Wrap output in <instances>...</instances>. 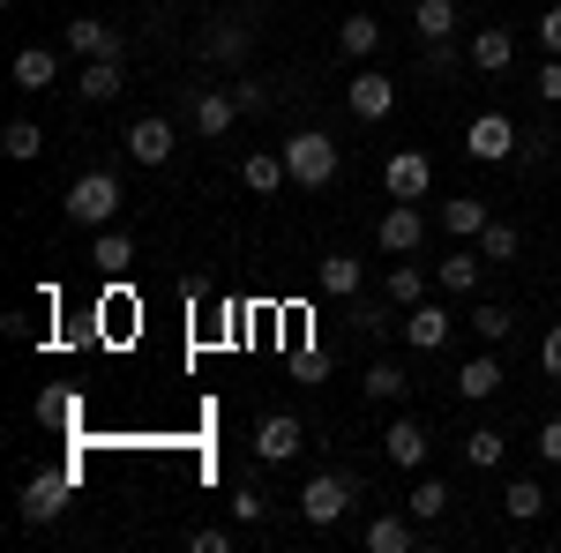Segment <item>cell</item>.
<instances>
[{
    "instance_id": "24",
    "label": "cell",
    "mask_w": 561,
    "mask_h": 553,
    "mask_svg": "<svg viewBox=\"0 0 561 553\" xmlns=\"http://www.w3.org/2000/svg\"><path fill=\"white\" fill-rule=\"evenodd\" d=\"M375 45H382V23H375V15H345V23H337V53H345V60H375Z\"/></svg>"
},
{
    "instance_id": "39",
    "label": "cell",
    "mask_w": 561,
    "mask_h": 553,
    "mask_svg": "<svg viewBox=\"0 0 561 553\" xmlns=\"http://www.w3.org/2000/svg\"><path fill=\"white\" fill-rule=\"evenodd\" d=\"M457 60H465V53H457L449 38H427V45H420V76H449Z\"/></svg>"
},
{
    "instance_id": "28",
    "label": "cell",
    "mask_w": 561,
    "mask_h": 553,
    "mask_svg": "<svg viewBox=\"0 0 561 553\" xmlns=\"http://www.w3.org/2000/svg\"><path fill=\"white\" fill-rule=\"evenodd\" d=\"M90 262H98L105 277H121V269H128V262H135V240H128V232H121V224H105V232L90 240Z\"/></svg>"
},
{
    "instance_id": "30",
    "label": "cell",
    "mask_w": 561,
    "mask_h": 553,
    "mask_svg": "<svg viewBox=\"0 0 561 553\" xmlns=\"http://www.w3.org/2000/svg\"><path fill=\"white\" fill-rule=\"evenodd\" d=\"M502 509L517 516V523H539V516H547V486H539V479H510V486H502Z\"/></svg>"
},
{
    "instance_id": "18",
    "label": "cell",
    "mask_w": 561,
    "mask_h": 553,
    "mask_svg": "<svg viewBox=\"0 0 561 553\" xmlns=\"http://www.w3.org/2000/svg\"><path fill=\"white\" fill-rule=\"evenodd\" d=\"M434 224H442L449 240H479V232L494 224V210H486L479 195H457V203H442V210H434Z\"/></svg>"
},
{
    "instance_id": "10",
    "label": "cell",
    "mask_w": 561,
    "mask_h": 553,
    "mask_svg": "<svg viewBox=\"0 0 561 553\" xmlns=\"http://www.w3.org/2000/svg\"><path fill=\"white\" fill-rule=\"evenodd\" d=\"M307 449V426L293 419V412H270V419L255 426V464H293Z\"/></svg>"
},
{
    "instance_id": "40",
    "label": "cell",
    "mask_w": 561,
    "mask_h": 553,
    "mask_svg": "<svg viewBox=\"0 0 561 553\" xmlns=\"http://www.w3.org/2000/svg\"><path fill=\"white\" fill-rule=\"evenodd\" d=\"M232 516H240V523H262V516H270V502H262L255 479H248V486H232Z\"/></svg>"
},
{
    "instance_id": "8",
    "label": "cell",
    "mask_w": 561,
    "mask_h": 553,
    "mask_svg": "<svg viewBox=\"0 0 561 553\" xmlns=\"http://www.w3.org/2000/svg\"><path fill=\"white\" fill-rule=\"evenodd\" d=\"M382 187H389V203H427L434 195V158L427 150H397L382 165Z\"/></svg>"
},
{
    "instance_id": "11",
    "label": "cell",
    "mask_w": 561,
    "mask_h": 553,
    "mask_svg": "<svg viewBox=\"0 0 561 553\" xmlns=\"http://www.w3.org/2000/svg\"><path fill=\"white\" fill-rule=\"evenodd\" d=\"M345 105L359 113V120H389V105H397V76H382V68L345 76Z\"/></svg>"
},
{
    "instance_id": "16",
    "label": "cell",
    "mask_w": 561,
    "mask_h": 553,
    "mask_svg": "<svg viewBox=\"0 0 561 553\" xmlns=\"http://www.w3.org/2000/svg\"><path fill=\"white\" fill-rule=\"evenodd\" d=\"M420 539H427V531H420V516H412V509H404V516H375V523H367V553H412Z\"/></svg>"
},
{
    "instance_id": "33",
    "label": "cell",
    "mask_w": 561,
    "mask_h": 553,
    "mask_svg": "<svg viewBox=\"0 0 561 553\" xmlns=\"http://www.w3.org/2000/svg\"><path fill=\"white\" fill-rule=\"evenodd\" d=\"M465 322H472V330H479L486 344H502L510 330H517V314H510L502 299H472V314H465Z\"/></svg>"
},
{
    "instance_id": "5",
    "label": "cell",
    "mask_w": 561,
    "mask_h": 553,
    "mask_svg": "<svg viewBox=\"0 0 561 553\" xmlns=\"http://www.w3.org/2000/svg\"><path fill=\"white\" fill-rule=\"evenodd\" d=\"M375 247L382 255H420L427 247V210L420 203H389L382 224H375Z\"/></svg>"
},
{
    "instance_id": "45",
    "label": "cell",
    "mask_w": 561,
    "mask_h": 553,
    "mask_svg": "<svg viewBox=\"0 0 561 553\" xmlns=\"http://www.w3.org/2000/svg\"><path fill=\"white\" fill-rule=\"evenodd\" d=\"M539 457H547V464H561V419L539 426Z\"/></svg>"
},
{
    "instance_id": "7",
    "label": "cell",
    "mask_w": 561,
    "mask_h": 553,
    "mask_svg": "<svg viewBox=\"0 0 561 553\" xmlns=\"http://www.w3.org/2000/svg\"><path fill=\"white\" fill-rule=\"evenodd\" d=\"M60 38H68L76 60H121V53H128V31H121V23H105V15H76Z\"/></svg>"
},
{
    "instance_id": "19",
    "label": "cell",
    "mask_w": 561,
    "mask_h": 553,
    "mask_svg": "<svg viewBox=\"0 0 561 553\" xmlns=\"http://www.w3.org/2000/svg\"><path fill=\"white\" fill-rule=\"evenodd\" d=\"M187 120H195V135H225L232 120H240V97H232V90H195Z\"/></svg>"
},
{
    "instance_id": "14",
    "label": "cell",
    "mask_w": 561,
    "mask_h": 553,
    "mask_svg": "<svg viewBox=\"0 0 561 553\" xmlns=\"http://www.w3.org/2000/svg\"><path fill=\"white\" fill-rule=\"evenodd\" d=\"M479 269H486V255H479L472 240H457V255L434 269V292H442V299H472L479 292Z\"/></svg>"
},
{
    "instance_id": "26",
    "label": "cell",
    "mask_w": 561,
    "mask_h": 553,
    "mask_svg": "<svg viewBox=\"0 0 561 553\" xmlns=\"http://www.w3.org/2000/svg\"><path fill=\"white\" fill-rule=\"evenodd\" d=\"M412 31L427 38H457V0H412Z\"/></svg>"
},
{
    "instance_id": "9",
    "label": "cell",
    "mask_w": 561,
    "mask_h": 553,
    "mask_svg": "<svg viewBox=\"0 0 561 553\" xmlns=\"http://www.w3.org/2000/svg\"><path fill=\"white\" fill-rule=\"evenodd\" d=\"M195 53H203V60H225V68H248V53H255V31H248L240 15H217V23H203Z\"/></svg>"
},
{
    "instance_id": "3",
    "label": "cell",
    "mask_w": 561,
    "mask_h": 553,
    "mask_svg": "<svg viewBox=\"0 0 561 553\" xmlns=\"http://www.w3.org/2000/svg\"><path fill=\"white\" fill-rule=\"evenodd\" d=\"M352 502H359V494H352V479H345V471H314V479L300 486V516L314 523V531L345 523V516H352Z\"/></svg>"
},
{
    "instance_id": "37",
    "label": "cell",
    "mask_w": 561,
    "mask_h": 553,
    "mask_svg": "<svg viewBox=\"0 0 561 553\" xmlns=\"http://www.w3.org/2000/svg\"><path fill=\"white\" fill-rule=\"evenodd\" d=\"M554 120H539V128H524L517 135V165H554Z\"/></svg>"
},
{
    "instance_id": "34",
    "label": "cell",
    "mask_w": 561,
    "mask_h": 553,
    "mask_svg": "<svg viewBox=\"0 0 561 553\" xmlns=\"http://www.w3.org/2000/svg\"><path fill=\"white\" fill-rule=\"evenodd\" d=\"M479 255H486V262H517L524 255V232L510 224V217H494V224L479 232Z\"/></svg>"
},
{
    "instance_id": "2",
    "label": "cell",
    "mask_w": 561,
    "mask_h": 553,
    "mask_svg": "<svg viewBox=\"0 0 561 553\" xmlns=\"http://www.w3.org/2000/svg\"><path fill=\"white\" fill-rule=\"evenodd\" d=\"M285 172H293V187H330L337 180V142L322 128H293L285 135Z\"/></svg>"
},
{
    "instance_id": "22",
    "label": "cell",
    "mask_w": 561,
    "mask_h": 553,
    "mask_svg": "<svg viewBox=\"0 0 561 553\" xmlns=\"http://www.w3.org/2000/svg\"><path fill=\"white\" fill-rule=\"evenodd\" d=\"M510 60H517V38H510L502 23H486V31L472 38V68H479V76H502Z\"/></svg>"
},
{
    "instance_id": "13",
    "label": "cell",
    "mask_w": 561,
    "mask_h": 553,
    "mask_svg": "<svg viewBox=\"0 0 561 553\" xmlns=\"http://www.w3.org/2000/svg\"><path fill=\"white\" fill-rule=\"evenodd\" d=\"M173 142H180L173 120H165V113H150V120H135V128H128V158L158 172V165H173Z\"/></svg>"
},
{
    "instance_id": "17",
    "label": "cell",
    "mask_w": 561,
    "mask_h": 553,
    "mask_svg": "<svg viewBox=\"0 0 561 553\" xmlns=\"http://www.w3.org/2000/svg\"><path fill=\"white\" fill-rule=\"evenodd\" d=\"M121 90H128L121 60H83V68H76V97H83V105H113Z\"/></svg>"
},
{
    "instance_id": "25",
    "label": "cell",
    "mask_w": 561,
    "mask_h": 553,
    "mask_svg": "<svg viewBox=\"0 0 561 553\" xmlns=\"http://www.w3.org/2000/svg\"><path fill=\"white\" fill-rule=\"evenodd\" d=\"M240 180H248L255 195H277V187H293V172H285V150H255V158L240 165Z\"/></svg>"
},
{
    "instance_id": "42",
    "label": "cell",
    "mask_w": 561,
    "mask_h": 553,
    "mask_svg": "<svg viewBox=\"0 0 561 553\" xmlns=\"http://www.w3.org/2000/svg\"><path fill=\"white\" fill-rule=\"evenodd\" d=\"M187 546H195V553H232V531H225V523H203Z\"/></svg>"
},
{
    "instance_id": "32",
    "label": "cell",
    "mask_w": 561,
    "mask_h": 553,
    "mask_svg": "<svg viewBox=\"0 0 561 553\" xmlns=\"http://www.w3.org/2000/svg\"><path fill=\"white\" fill-rule=\"evenodd\" d=\"M449 502H457V494H449L442 479H420V486L404 494V509L420 516V523H442V516H449Z\"/></svg>"
},
{
    "instance_id": "12",
    "label": "cell",
    "mask_w": 561,
    "mask_h": 553,
    "mask_svg": "<svg viewBox=\"0 0 561 553\" xmlns=\"http://www.w3.org/2000/svg\"><path fill=\"white\" fill-rule=\"evenodd\" d=\"M449 322H457V314H449L442 299H420V307H404V322H397V330H404L412 352H442V344H449Z\"/></svg>"
},
{
    "instance_id": "35",
    "label": "cell",
    "mask_w": 561,
    "mask_h": 553,
    "mask_svg": "<svg viewBox=\"0 0 561 553\" xmlns=\"http://www.w3.org/2000/svg\"><path fill=\"white\" fill-rule=\"evenodd\" d=\"M0 150H8L15 165H31V158L45 150V128L38 120H8V128H0Z\"/></svg>"
},
{
    "instance_id": "36",
    "label": "cell",
    "mask_w": 561,
    "mask_h": 553,
    "mask_svg": "<svg viewBox=\"0 0 561 553\" xmlns=\"http://www.w3.org/2000/svg\"><path fill=\"white\" fill-rule=\"evenodd\" d=\"M232 97H240V113H270L285 90L270 83V76H248V68H240V76H232Z\"/></svg>"
},
{
    "instance_id": "41",
    "label": "cell",
    "mask_w": 561,
    "mask_h": 553,
    "mask_svg": "<svg viewBox=\"0 0 561 553\" xmlns=\"http://www.w3.org/2000/svg\"><path fill=\"white\" fill-rule=\"evenodd\" d=\"M531 90H539V97H547V105H561V53H547V68H539V76H531Z\"/></svg>"
},
{
    "instance_id": "38",
    "label": "cell",
    "mask_w": 561,
    "mask_h": 553,
    "mask_svg": "<svg viewBox=\"0 0 561 553\" xmlns=\"http://www.w3.org/2000/svg\"><path fill=\"white\" fill-rule=\"evenodd\" d=\"M397 322H404V314H389V307H375V299H352V330H359V337H375V344H382L389 330H397Z\"/></svg>"
},
{
    "instance_id": "21",
    "label": "cell",
    "mask_w": 561,
    "mask_h": 553,
    "mask_svg": "<svg viewBox=\"0 0 561 553\" xmlns=\"http://www.w3.org/2000/svg\"><path fill=\"white\" fill-rule=\"evenodd\" d=\"M382 292H389L397 314H404V307H420V299H427V269H420L412 255H397V262H389V285H382Z\"/></svg>"
},
{
    "instance_id": "29",
    "label": "cell",
    "mask_w": 561,
    "mask_h": 553,
    "mask_svg": "<svg viewBox=\"0 0 561 553\" xmlns=\"http://www.w3.org/2000/svg\"><path fill=\"white\" fill-rule=\"evenodd\" d=\"M502 457H510V434H502V426H472V434H465V464L472 471H494Z\"/></svg>"
},
{
    "instance_id": "23",
    "label": "cell",
    "mask_w": 561,
    "mask_h": 553,
    "mask_svg": "<svg viewBox=\"0 0 561 553\" xmlns=\"http://www.w3.org/2000/svg\"><path fill=\"white\" fill-rule=\"evenodd\" d=\"M53 83H60V60L45 45H23L15 53V90H53Z\"/></svg>"
},
{
    "instance_id": "31",
    "label": "cell",
    "mask_w": 561,
    "mask_h": 553,
    "mask_svg": "<svg viewBox=\"0 0 561 553\" xmlns=\"http://www.w3.org/2000/svg\"><path fill=\"white\" fill-rule=\"evenodd\" d=\"M367 396H375V404H404V396H412V382H404V367H397V359H375V367H367Z\"/></svg>"
},
{
    "instance_id": "20",
    "label": "cell",
    "mask_w": 561,
    "mask_h": 553,
    "mask_svg": "<svg viewBox=\"0 0 561 553\" xmlns=\"http://www.w3.org/2000/svg\"><path fill=\"white\" fill-rule=\"evenodd\" d=\"M494 389H502V359H494V352H479V359L457 367V396H465V404H486Z\"/></svg>"
},
{
    "instance_id": "15",
    "label": "cell",
    "mask_w": 561,
    "mask_h": 553,
    "mask_svg": "<svg viewBox=\"0 0 561 553\" xmlns=\"http://www.w3.org/2000/svg\"><path fill=\"white\" fill-rule=\"evenodd\" d=\"M382 457H389L397 471H420V464H427V426H420V419H389Z\"/></svg>"
},
{
    "instance_id": "44",
    "label": "cell",
    "mask_w": 561,
    "mask_h": 553,
    "mask_svg": "<svg viewBox=\"0 0 561 553\" xmlns=\"http://www.w3.org/2000/svg\"><path fill=\"white\" fill-rule=\"evenodd\" d=\"M539 367H547V375H554V382H561V322H554V330H547V344H539Z\"/></svg>"
},
{
    "instance_id": "46",
    "label": "cell",
    "mask_w": 561,
    "mask_h": 553,
    "mask_svg": "<svg viewBox=\"0 0 561 553\" xmlns=\"http://www.w3.org/2000/svg\"><path fill=\"white\" fill-rule=\"evenodd\" d=\"M248 8H270V0H248Z\"/></svg>"
},
{
    "instance_id": "6",
    "label": "cell",
    "mask_w": 561,
    "mask_h": 553,
    "mask_svg": "<svg viewBox=\"0 0 561 553\" xmlns=\"http://www.w3.org/2000/svg\"><path fill=\"white\" fill-rule=\"evenodd\" d=\"M68 494H76V479H68V471H38V479H23V502H15V516L38 531V523H53V516L68 509Z\"/></svg>"
},
{
    "instance_id": "43",
    "label": "cell",
    "mask_w": 561,
    "mask_h": 553,
    "mask_svg": "<svg viewBox=\"0 0 561 553\" xmlns=\"http://www.w3.org/2000/svg\"><path fill=\"white\" fill-rule=\"evenodd\" d=\"M539 45H547V53H561V0L539 15Z\"/></svg>"
},
{
    "instance_id": "1",
    "label": "cell",
    "mask_w": 561,
    "mask_h": 553,
    "mask_svg": "<svg viewBox=\"0 0 561 553\" xmlns=\"http://www.w3.org/2000/svg\"><path fill=\"white\" fill-rule=\"evenodd\" d=\"M121 203H128L121 172H113V165H90L83 180L68 187V203H60V210H68V224H83V232H105V224L121 217Z\"/></svg>"
},
{
    "instance_id": "27",
    "label": "cell",
    "mask_w": 561,
    "mask_h": 553,
    "mask_svg": "<svg viewBox=\"0 0 561 553\" xmlns=\"http://www.w3.org/2000/svg\"><path fill=\"white\" fill-rule=\"evenodd\" d=\"M314 285H322V299H359V262L352 255H322Z\"/></svg>"
},
{
    "instance_id": "4",
    "label": "cell",
    "mask_w": 561,
    "mask_h": 553,
    "mask_svg": "<svg viewBox=\"0 0 561 553\" xmlns=\"http://www.w3.org/2000/svg\"><path fill=\"white\" fill-rule=\"evenodd\" d=\"M517 120L510 113H479L472 128H465V158H479V165H510L517 158Z\"/></svg>"
}]
</instances>
